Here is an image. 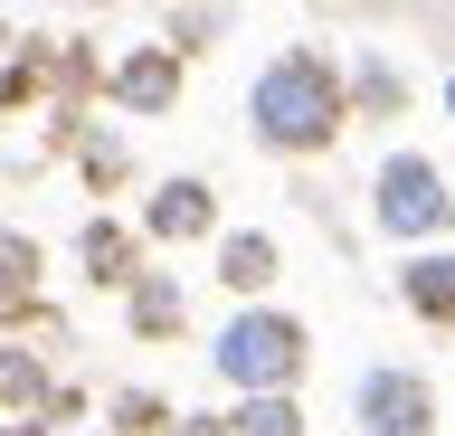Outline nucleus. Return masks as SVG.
<instances>
[{"instance_id": "f257e3e1", "label": "nucleus", "mask_w": 455, "mask_h": 436, "mask_svg": "<svg viewBox=\"0 0 455 436\" xmlns=\"http://www.w3.org/2000/svg\"><path fill=\"white\" fill-rule=\"evenodd\" d=\"M247 123H256L266 152H323L341 123H351V95H341V76H332L323 48H284V58L256 76Z\"/></svg>"}, {"instance_id": "f03ea898", "label": "nucleus", "mask_w": 455, "mask_h": 436, "mask_svg": "<svg viewBox=\"0 0 455 436\" xmlns=\"http://www.w3.org/2000/svg\"><path fill=\"white\" fill-rule=\"evenodd\" d=\"M209 361H219V379H228V389H247V399L294 389V379H304V322H294V313H237Z\"/></svg>"}, {"instance_id": "7ed1b4c3", "label": "nucleus", "mask_w": 455, "mask_h": 436, "mask_svg": "<svg viewBox=\"0 0 455 436\" xmlns=\"http://www.w3.org/2000/svg\"><path fill=\"white\" fill-rule=\"evenodd\" d=\"M370 218L389 237H446L455 228V190L427 152H389L379 162V190H370Z\"/></svg>"}, {"instance_id": "20e7f679", "label": "nucleus", "mask_w": 455, "mask_h": 436, "mask_svg": "<svg viewBox=\"0 0 455 436\" xmlns=\"http://www.w3.org/2000/svg\"><path fill=\"white\" fill-rule=\"evenodd\" d=\"M351 408H361L370 436H436V389L418 370H361Z\"/></svg>"}, {"instance_id": "39448f33", "label": "nucleus", "mask_w": 455, "mask_h": 436, "mask_svg": "<svg viewBox=\"0 0 455 436\" xmlns=\"http://www.w3.org/2000/svg\"><path fill=\"white\" fill-rule=\"evenodd\" d=\"M142 228L171 237V247H180V237H209V228H219V200H209V180H162V190H152V209H142Z\"/></svg>"}, {"instance_id": "423d86ee", "label": "nucleus", "mask_w": 455, "mask_h": 436, "mask_svg": "<svg viewBox=\"0 0 455 436\" xmlns=\"http://www.w3.org/2000/svg\"><path fill=\"white\" fill-rule=\"evenodd\" d=\"M171 95H180V67H171V48H142V58L114 67V105H133V115H162Z\"/></svg>"}, {"instance_id": "0eeeda50", "label": "nucleus", "mask_w": 455, "mask_h": 436, "mask_svg": "<svg viewBox=\"0 0 455 436\" xmlns=\"http://www.w3.org/2000/svg\"><path fill=\"white\" fill-rule=\"evenodd\" d=\"M398 294H408V313H418V322H436V332H446V322H455V257L398 266Z\"/></svg>"}, {"instance_id": "6e6552de", "label": "nucleus", "mask_w": 455, "mask_h": 436, "mask_svg": "<svg viewBox=\"0 0 455 436\" xmlns=\"http://www.w3.org/2000/svg\"><path fill=\"white\" fill-rule=\"evenodd\" d=\"M219 285H237V294H266L275 285V237H219Z\"/></svg>"}, {"instance_id": "1a4fd4ad", "label": "nucleus", "mask_w": 455, "mask_h": 436, "mask_svg": "<svg viewBox=\"0 0 455 436\" xmlns=\"http://www.w3.org/2000/svg\"><path fill=\"white\" fill-rule=\"evenodd\" d=\"M228 436H304V408H294V389H266V399H247L237 417H228Z\"/></svg>"}, {"instance_id": "9d476101", "label": "nucleus", "mask_w": 455, "mask_h": 436, "mask_svg": "<svg viewBox=\"0 0 455 436\" xmlns=\"http://www.w3.org/2000/svg\"><path fill=\"white\" fill-rule=\"evenodd\" d=\"M85 266H95V285H133V237L95 218V228H85Z\"/></svg>"}, {"instance_id": "9b49d317", "label": "nucleus", "mask_w": 455, "mask_h": 436, "mask_svg": "<svg viewBox=\"0 0 455 436\" xmlns=\"http://www.w3.org/2000/svg\"><path fill=\"white\" fill-rule=\"evenodd\" d=\"M133 332H152V342L180 332V294H171L162 275H142V285H133Z\"/></svg>"}, {"instance_id": "f8f14e48", "label": "nucleus", "mask_w": 455, "mask_h": 436, "mask_svg": "<svg viewBox=\"0 0 455 436\" xmlns=\"http://www.w3.org/2000/svg\"><path fill=\"white\" fill-rule=\"evenodd\" d=\"M114 417H124V436H171V427H180V417H171L162 399H142V389H133V399H114Z\"/></svg>"}, {"instance_id": "ddd939ff", "label": "nucleus", "mask_w": 455, "mask_h": 436, "mask_svg": "<svg viewBox=\"0 0 455 436\" xmlns=\"http://www.w3.org/2000/svg\"><path fill=\"white\" fill-rule=\"evenodd\" d=\"M28 275H38V247L28 237H0V294H20Z\"/></svg>"}, {"instance_id": "4468645a", "label": "nucleus", "mask_w": 455, "mask_h": 436, "mask_svg": "<svg viewBox=\"0 0 455 436\" xmlns=\"http://www.w3.org/2000/svg\"><path fill=\"white\" fill-rule=\"evenodd\" d=\"M361 105H370V115H398V76H389V67H361Z\"/></svg>"}, {"instance_id": "2eb2a0df", "label": "nucleus", "mask_w": 455, "mask_h": 436, "mask_svg": "<svg viewBox=\"0 0 455 436\" xmlns=\"http://www.w3.org/2000/svg\"><path fill=\"white\" fill-rule=\"evenodd\" d=\"M171 436H228V427H219V417H180Z\"/></svg>"}, {"instance_id": "dca6fc26", "label": "nucleus", "mask_w": 455, "mask_h": 436, "mask_svg": "<svg viewBox=\"0 0 455 436\" xmlns=\"http://www.w3.org/2000/svg\"><path fill=\"white\" fill-rule=\"evenodd\" d=\"M10 436H38V427H10Z\"/></svg>"}]
</instances>
